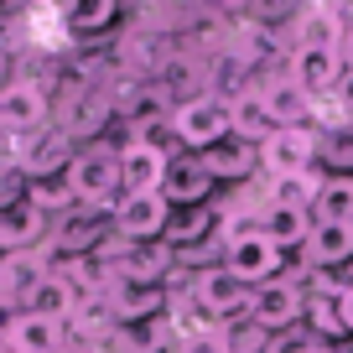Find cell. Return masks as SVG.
<instances>
[{
	"instance_id": "cell-14",
	"label": "cell",
	"mask_w": 353,
	"mask_h": 353,
	"mask_svg": "<svg viewBox=\"0 0 353 353\" xmlns=\"http://www.w3.org/2000/svg\"><path fill=\"white\" fill-rule=\"evenodd\" d=\"M343 37H348V16L332 6V0H312L296 11V47L312 52H343Z\"/></svg>"
},
{
	"instance_id": "cell-25",
	"label": "cell",
	"mask_w": 353,
	"mask_h": 353,
	"mask_svg": "<svg viewBox=\"0 0 353 353\" xmlns=\"http://www.w3.org/2000/svg\"><path fill=\"white\" fill-rule=\"evenodd\" d=\"M68 37H99L120 21V0H63L57 6Z\"/></svg>"
},
{
	"instance_id": "cell-32",
	"label": "cell",
	"mask_w": 353,
	"mask_h": 353,
	"mask_svg": "<svg viewBox=\"0 0 353 353\" xmlns=\"http://www.w3.org/2000/svg\"><path fill=\"white\" fill-rule=\"evenodd\" d=\"M16 317H21V307H16V301H6V296H0V343H6V332L16 327Z\"/></svg>"
},
{
	"instance_id": "cell-18",
	"label": "cell",
	"mask_w": 353,
	"mask_h": 353,
	"mask_svg": "<svg viewBox=\"0 0 353 353\" xmlns=\"http://www.w3.org/2000/svg\"><path fill=\"white\" fill-rule=\"evenodd\" d=\"M47 270H52V260H47V250H21V254H0V296L16 301V307L26 312V301H32V291L47 281Z\"/></svg>"
},
{
	"instance_id": "cell-11",
	"label": "cell",
	"mask_w": 353,
	"mask_h": 353,
	"mask_svg": "<svg viewBox=\"0 0 353 353\" xmlns=\"http://www.w3.org/2000/svg\"><path fill=\"white\" fill-rule=\"evenodd\" d=\"M213 192H219V182H213V172L203 166V156L172 151V166H166V182H161V198L172 203V208H203V203H213Z\"/></svg>"
},
{
	"instance_id": "cell-37",
	"label": "cell",
	"mask_w": 353,
	"mask_h": 353,
	"mask_svg": "<svg viewBox=\"0 0 353 353\" xmlns=\"http://www.w3.org/2000/svg\"><path fill=\"white\" fill-rule=\"evenodd\" d=\"M83 353H104V348H83Z\"/></svg>"
},
{
	"instance_id": "cell-19",
	"label": "cell",
	"mask_w": 353,
	"mask_h": 353,
	"mask_svg": "<svg viewBox=\"0 0 353 353\" xmlns=\"http://www.w3.org/2000/svg\"><path fill=\"white\" fill-rule=\"evenodd\" d=\"M260 94H265V110H270V120H276V125H317V99H312L291 73L265 78Z\"/></svg>"
},
{
	"instance_id": "cell-6",
	"label": "cell",
	"mask_w": 353,
	"mask_h": 353,
	"mask_svg": "<svg viewBox=\"0 0 353 353\" xmlns=\"http://www.w3.org/2000/svg\"><path fill=\"white\" fill-rule=\"evenodd\" d=\"M317 172V125H276L260 145V176Z\"/></svg>"
},
{
	"instance_id": "cell-13",
	"label": "cell",
	"mask_w": 353,
	"mask_h": 353,
	"mask_svg": "<svg viewBox=\"0 0 353 353\" xmlns=\"http://www.w3.org/2000/svg\"><path fill=\"white\" fill-rule=\"evenodd\" d=\"M104 301H110L114 322H156L172 312V291L166 286H135V281H110Z\"/></svg>"
},
{
	"instance_id": "cell-20",
	"label": "cell",
	"mask_w": 353,
	"mask_h": 353,
	"mask_svg": "<svg viewBox=\"0 0 353 353\" xmlns=\"http://www.w3.org/2000/svg\"><path fill=\"white\" fill-rule=\"evenodd\" d=\"M301 260H307V270H322V276L353 265V223H312V239H307Z\"/></svg>"
},
{
	"instance_id": "cell-1",
	"label": "cell",
	"mask_w": 353,
	"mask_h": 353,
	"mask_svg": "<svg viewBox=\"0 0 353 353\" xmlns=\"http://www.w3.org/2000/svg\"><path fill=\"white\" fill-rule=\"evenodd\" d=\"M63 176H68V188H73V198L83 203V208L110 213L114 203L125 198V182H120V145H110V141L78 145Z\"/></svg>"
},
{
	"instance_id": "cell-29",
	"label": "cell",
	"mask_w": 353,
	"mask_h": 353,
	"mask_svg": "<svg viewBox=\"0 0 353 353\" xmlns=\"http://www.w3.org/2000/svg\"><path fill=\"white\" fill-rule=\"evenodd\" d=\"M26 188H32V182H26L21 166H16V161H0V213L16 208V203H26Z\"/></svg>"
},
{
	"instance_id": "cell-4",
	"label": "cell",
	"mask_w": 353,
	"mask_h": 353,
	"mask_svg": "<svg viewBox=\"0 0 353 353\" xmlns=\"http://www.w3.org/2000/svg\"><path fill=\"white\" fill-rule=\"evenodd\" d=\"M188 301L198 307L203 322H213V327H229V322H244L254 307V286H244L239 276H229V270H203V276H188Z\"/></svg>"
},
{
	"instance_id": "cell-21",
	"label": "cell",
	"mask_w": 353,
	"mask_h": 353,
	"mask_svg": "<svg viewBox=\"0 0 353 353\" xmlns=\"http://www.w3.org/2000/svg\"><path fill=\"white\" fill-rule=\"evenodd\" d=\"M223 239V208L219 203H203V208H172V223H166V244L172 250H192V244Z\"/></svg>"
},
{
	"instance_id": "cell-30",
	"label": "cell",
	"mask_w": 353,
	"mask_h": 353,
	"mask_svg": "<svg viewBox=\"0 0 353 353\" xmlns=\"http://www.w3.org/2000/svg\"><path fill=\"white\" fill-rule=\"evenodd\" d=\"M176 353H229V327H198L176 343Z\"/></svg>"
},
{
	"instance_id": "cell-7",
	"label": "cell",
	"mask_w": 353,
	"mask_h": 353,
	"mask_svg": "<svg viewBox=\"0 0 353 353\" xmlns=\"http://www.w3.org/2000/svg\"><path fill=\"white\" fill-rule=\"evenodd\" d=\"M52 125V99L37 78H11L0 88V135H32Z\"/></svg>"
},
{
	"instance_id": "cell-2",
	"label": "cell",
	"mask_w": 353,
	"mask_h": 353,
	"mask_svg": "<svg viewBox=\"0 0 353 353\" xmlns=\"http://www.w3.org/2000/svg\"><path fill=\"white\" fill-rule=\"evenodd\" d=\"M99 254L110 260L114 281H135V286H172L176 276V250L166 239H120V234H110V239L99 244Z\"/></svg>"
},
{
	"instance_id": "cell-33",
	"label": "cell",
	"mask_w": 353,
	"mask_h": 353,
	"mask_svg": "<svg viewBox=\"0 0 353 353\" xmlns=\"http://www.w3.org/2000/svg\"><path fill=\"white\" fill-rule=\"evenodd\" d=\"M338 312H343V332L353 338V296H338Z\"/></svg>"
},
{
	"instance_id": "cell-23",
	"label": "cell",
	"mask_w": 353,
	"mask_h": 353,
	"mask_svg": "<svg viewBox=\"0 0 353 353\" xmlns=\"http://www.w3.org/2000/svg\"><path fill=\"white\" fill-rule=\"evenodd\" d=\"M322 192V172H291V176H260V198L265 208H307Z\"/></svg>"
},
{
	"instance_id": "cell-26",
	"label": "cell",
	"mask_w": 353,
	"mask_h": 353,
	"mask_svg": "<svg viewBox=\"0 0 353 353\" xmlns=\"http://www.w3.org/2000/svg\"><path fill=\"white\" fill-rule=\"evenodd\" d=\"M312 223H317V219H312L307 208H265L254 229H260L265 239H276L281 250L291 254V250H307V239H312Z\"/></svg>"
},
{
	"instance_id": "cell-3",
	"label": "cell",
	"mask_w": 353,
	"mask_h": 353,
	"mask_svg": "<svg viewBox=\"0 0 353 353\" xmlns=\"http://www.w3.org/2000/svg\"><path fill=\"white\" fill-rule=\"evenodd\" d=\"M166 130H172L176 151H213L219 141H229V99H219V94H198V99H176L172 120H166Z\"/></svg>"
},
{
	"instance_id": "cell-9",
	"label": "cell",
	"mask_w": 353,
	"mask_h": 353,
	"mask_svg": "<svg viewBox=\"0 0 353 353\" xmlns=\"http://www.w3.org/2000/svg\"><path fill=\"white\" fill-rule=\"evenodd\" d=\"M166 223H172V203L161 192H125L110 208V229L120 239H166Z\"/></svg>"
},
{
	"instance_id": "cell-15",
	"label": "cell",
	"mask_w": 353,
	"mask_h": 353,
	"mask_svg": "<svg viewBox=\"0 0 353 353\" xmlns=\"http://www.w3.org/2000/svg\"><path fill=\"white\" fill-rule=\"evenodd\" d=\"M286 73L296 78V83L307 88L317 104H327L332 94H338V83H343V73H348V63H343V52H312V47H296Z\"/></svg>"
},
{
	"instance_id": "cell-27",
	"label": "cell",
	"mask_w": 353,
	"mask_h": 353,
	"mask_svg": "<svg viewBox=\"0 0 353 353\" xmlns=\"http://www.w3.org/2000/svg\"><path fill=\"white\" fill-rule=\"evenodd\" d=\"M312 219L317 223H353V176H322Z\"/></svg>"
},
{
	"instance_id": "cell-36",
	"label": "cell",
	"mask_w": 353,
	"mask_h": 353,
	"mask_svg": "<svg viewBox=\"0 0 353 353\" xmlns=\"http://www.w3.org/2000/svg\"><path fill=\"white\" fill-rule=\"evenodd\" d=\"M0 161H11V156H6V135H0Z\"/></svg>"
},
{
	"instance_id": "cell-22",
	"label": "cell",
	"mask_w": 353,
	"mask_h": 353,
	"mask_svg": "<svg viewBox=\"0 0 353 353\" xmlns=\"http://www.w3.org/2000/svg\"><path fill=\"white\" fill-rule=\"evenodd\" d=\"M229 130L239 135V141H250V145H265V141H270L276 120H270V110H265L260 83H244L239 94H229Z\"/></svg>"
},
{
	"instance_id": "cell-28",
	"label": "cell",
	"mask_w": 353,
	"mask_h": 353,
	"mask_svg": "<svg viewBox=\"0 0 353 353\" xmlns=\"http://www.w3.org/2000/svg\"><path fill=\"white\" fill-rule=\"evenodd\" d=\"M26 198H32L47 219H63V213L78 208L73 188H68V176H42V182H32V188H26Z\"/></svg>"
},
{
	"instance_id": "cell-24",
	"label": "cell",
	"mask_w": 353,
	"mask_h": 353,
	"mask_svg": "<svg viewBox=\"0 0 353 353\" xmlns=\"http://www.w3.org/2000/svg\"><path fill=\"white\" fill-rule=\"evenodd\" d=\"M317 172L322 176H353V120L317 125Z\"/></svg>"
},
{
	"instance_id": "cell-8",
	"label": "cell",
	"mask_w": 353,
	"mask_h": 353,
	"mask_svg": "<svg viewBox=\"0 0 353 353\" xmlns=\"http://www.w3.org/2000/svg\"><path fill=\"white\" fill-rule=\"evenodd\" d=\"M250 317L260 322L265 332H291L301 317H307V286H301V276H281V281H265V286H254V307Z\"/></svg>"
},
{
	"instance_id": "cell-10",
	"label": "cell",
	"mask_w": 353,
	"mask_h": 353,
	"mask_svg": "<svg viewBox=\"0 0 353 353\" xmlns=\"http://www.w3.org/2000/svg\"><path fill=\"white\" fill-rule=\"evenodd\" d=\"M166 166H172V151H166L156 135L151 141H145V135H130V141L120 145V182H125V192H161Z\"/></svg>"
},
{
	"instance_id": "cell-17",
	"label": "cell",
	"mask_w": 353,
	"mask_h": 353,
	"mask_svg": "<svg viewBox=\"0 0 353 353\" xmlns=\"http://www.w3.org/2000/svg\"><path fill=\"white\" fill-rule=\"evenodd\" d=\"M0 348H11V353H68V348H73V332H68V322H57V317L21 312Z\"/></svg>"
},
{
	"instance_id": "cell-16",
	"label": "cell",
	"mask_w": 353,
	"mask_h": 353,
	"mask_svg": "<svg viewBox=\"0 0 353 353\" xmlns=\"http://www.w3.org/2000/svg\"><path fill=\"white\" fill-rule=\"evenodd\" d=\"M52 239V219L37 208L32 198L0 213V254H21V250H47Z\"/></svg>"
},
{
	"instance_id": "cell-35",
	"label": "cell",
	"mask_w": 353,
	"mask_h": 353,
	"mask_svg": "<svg viewBox=\"0 0 353 353\" xmlns=\"http://www.w3.org/2000/svg\"><path fill=\"white\" fill-rule=\"evenodd\" d=\"M343 63L353 68V26H348V37H343Z\"/></svg>"
},
{
	"instance_id": "cell-31",
	"label": "cell",
	"mask_w": 353,
	"mask_h": 353,
	"mask_svg": "<svg viewBox=\"0 0 353 353\" xmlns=\"http://www.w3.org/2000/svg\"><path fill=\"white\" fill-rule=\"evenodd\" d=\"M286 353H343V343H322V338H307V343H291Z\"/></svg>"
},
{
	"instance_id": "cell-34",
	"label": "cell",
	"mask_w": 353,
	"mask_h": 353,
	"mask_svg": "<svg viewBox=\"0 0 353 353\" xmlns=\"http://www.w3.org/2000/svg\"><path fill=\"white\" fill-rule=\"evenodd\" d=\"M11 83V52H6V42H0V88Z\"/></svg>"
},
{
	"instance_id": "cell-5",
	"label": "cell",
	"mask_w": 353,
	"mask_h": 353,
	"mask_svg": "<svg viewBox=\"0 0 353 353\" xmlns=\"http://www.w3.org/2000/svg\"><path fill=\"white\" fill-rule=\"evenodd\" d=\"M223 270L239 276L244 286H265V281H281V276H286V250H281L276 239H265L260 229H239V234H229Z\"/></svg>"
},
{
	"instance_id": "cell-12",
	"label": "cell",
	"mask_w": 353,
	"mask_h": 353,
	"mask_svg": "<svg viewBox=\"0 0 353 353\" xmlns=\"http://www.w3.org/2000/svg\"><path fill=\"white\" fill-rule=\"evenodd\" d=\"M203 166L213 172V182L219 188H250V182H260V145L239 141V135H229V141H219L213 151H203Z\"/></svg>"
},
{
	"instance_id": "cell-38",
	"label": "cell",
	"mask_w": 353,
	"mask_h": 353,
	"mask_svg": "<svg viewBox=\"0 0 353 353\" xmlns=\"http://www.w3.org/2000/svg\"><path fill=\"white\" fill-rule=\"evenodd\" d=\"M0 353H11V348H0Z\"/></svg>"
}]
</instances>
